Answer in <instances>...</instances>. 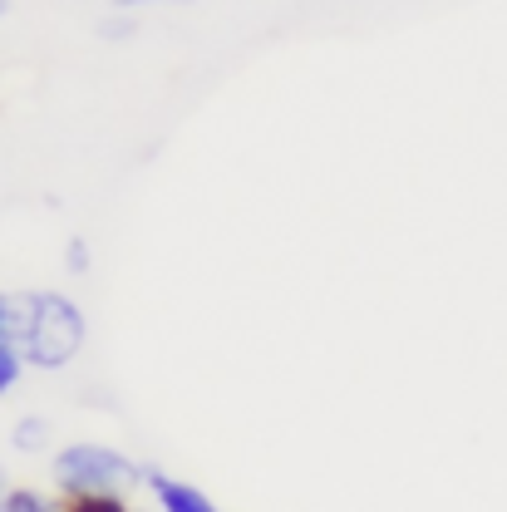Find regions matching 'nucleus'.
Listing matches in <instances>:
<instances>
[{"instance_id": "f257e3e1", "label": "nucleus", "mask_w": 507, "mask_h": 512, "mask_svg": "<svg viewBox=\"0 0 507 512\" xmlns=\"http://www.w3.org/2000/svg\"><path fill=\"white\" fill-rule=\"evenodd\" d=\"M20 296V330H15V350L25 360V370H69L89 340V320L84 311L64 296V291H15Z\"/></svg>"}, {"instance_id": "6e6552de", "label": "nucleus", "mask_w": 507, "mask_h": 512, "mask_svg": "<svg viewBox=\"0 0 507 512\" xmlns=\"http://www.w3.org/2000/svg\"><path fill=\"white\" fill-rule=\"evenodd\" d=\"M64 512H138L128 498H74L64 503Z\"/></svg>"}, {"instance_id": "1a4fd4ad", "label": "nucleus", "mask_w": 507, "mask_h": 512, "mask_svg": "<svg viewBox=\"0 0 507 512\" xmlns=\"http://www.w3.org/2000/svg\"><path fill=\"white\" fill-rule=\"evenodd\" d=\"M133 30H138V20H119V15H109V20H104V25H99V35H104V40H119V35H133Z\"/></svg>"}, {"instance_id": "f03ea898", "label": "nucleus", "mask_w": 507, "mask_h": 512, "mask_svg": "<svg viewBox=\"0 0 507 512\" xmlns=\"http://www.w3.org/2000/svg\"><path fill=\"white\" fill-rule=\"evenodd\" d=\"M148 463H138L133 453L114 444H94V439H74L55 448L50 458V483L64 503L74 498H128L133 488H143Z\"/></svg>"}, {"instance_id": "39448f33", "label": "nucleus", "mask_w": 507, "mask_h": 512, "mask_svg": "<svg viewBox=\"0 0 507 512\" xmlns=\"http://www.w3.org/2000/svg\"><path fill=\"white\" fill-rule=\"evenodd\" d=\"M50 439H55V429H50L45 414H25V419H15V429H10V448H15V453H45Z\"/></svg>"}, {"instance_id": "ddd939ff", "label": "nucleus", "mask_w": 507, "mask_h": 512, "mask_svg": "<svg viewBox=\"0 0 507 512\" xmlns=\"http://www.w3.org/2000/svg\"><path fill=\"white\" fill-rule=\"evenodd\" d=\"M0 15H5V0H0Z\"/></svg>"}, {"instance_id": "f8f14e48", "label": "nucleus", "mask_w": 507, "mask_h": 512, "mask_svg": "<svg viewBox=\"0 0 507 512\" xmlns=\"http://www.w3.org/2000/svg\"><path fill=\"white\" fill-rule=\"evenodd\" d=\"M10 488H15V483H10V473H5V463H0V498H5Z\"/></svg>"}, {"instance_id": "423d86ee", "label": "nucleus", "mask_w": 507, "mask_h": 512, "mask_svg": "<svg viewBox=\"0 0 507 512\" xmlns=\"http://www.w3.org/2000/svg\"><path fill=\"white\" fill-rule=\"evenodd\" d=\"M20 380H25V360H20V350H15V345H0V399H5Z\"/></svg>"}, {"instance_id": "7ed1b4c3", "label": "nucleus", "mask_w": 507, "mask_h": 512, "mask_svg": "<svg viewBox=\"0 0 507 512\" xmlns=\"http://www.w3.org/2000/svg\"><path fill=\"white\" fill-rule=\"evenodd\" d=\"M143 488H148V498H153V512H222L197 483L173 478V473H163V468H153V463H148Z\"/></svg>"}, {"instance_id": "9d476101", "label": "nucleus", "mask_w": 507, "mask_h": 512, "mask_svg": "<svg viewBox=\"0 0 507 512\" xmlns=\"http://www.w3.org/2000/svg\"><path fill=\"white\" fill-rule=\"evenodd\" d=\"M64 266H69V271H89V247H84L79 237L69 242V261H64Z\"/></svg>"}, {"instance_id": "0eeeda50", "label": "nucleus", "mask_w": 507, "mask_h": 512, "mask_svg": "<svg viewBox=\"0 0 507 512\" xmlns=\"http://www.w3.org/2000/svg\"><path fill=\"white\" fill-rule=\"evenodd\" d=\"M15 330H20V296L0 291V345H15Z\"/></svg>"}, {"instance_id": "9b49d317", "label": "nucleus", "mask_w": 507, "mask_h": 512, "mask_svg": "<svg viewBox=\"0 0 507 512\" xmlns=\"http://www.w3.org/2000/svg\"><path fill=\"white\" fill-rule=\"evenodd\" d=\"M119 10H143V5H183V0H114Z\"/></svg>"}, {"instance_id": "20e7f679", "label": "nucleus", "mask_w": 507, "mask_h": 512, "mask_svg": "<svg viewBox=\"0 0 507 512\" xmlns=\"http://www.w3.org/2000/svg\"><path fill=\"white\" fill-rule=\"evenodd\" d=\"M0 512H64V498L60 493H45V488H30V483H15L0 498Z\"/></svg>"}]
</instances>
